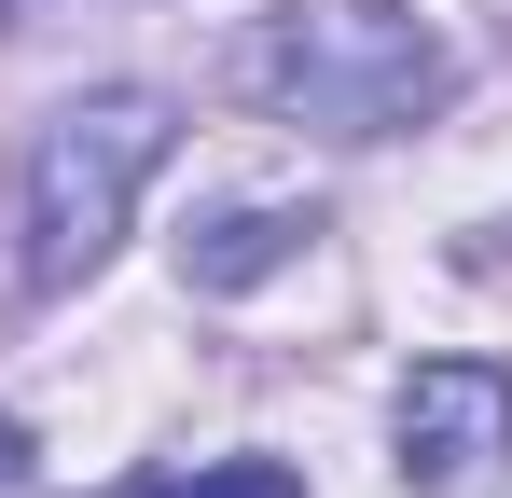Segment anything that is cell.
<instances>
[{
	"label": "cell",
	"mask_w": 512,
	"mask_h": 498,
	"mask_svg": "<svg viewBox=\"0 0 512 498\" xmlns=\"http://www.w3.org/2000/svg\"><path fill=\"white\" fill-rule=\"evenodd\" d=\"M167 139H180V111L153 83H97L70 111H42L28 153H14V194H0V291L14 305L84 291L125 236V208H139V180L167 166Z\"/></svg>",
	"instance_id": "obj_1"
},
{
	"label": "cell",
	"mask_w": 512,
	"mask_h": 498,
	"mask_svg": "<svg viewBox=\"0 0 512 498\" xmlns=\"http://www.w3.org/2000/svg\"><path fill=\"white\" fill-rule=\"evenodd\" d=\"M250 97L277 125H319V139H402L457 97V56L402 0H291L250 42Z\"/></svg>",
	"instance_id": "obj_2"
},
{
	"label": "cell",
	"mask_w": 512,
	"mask_h": 498,
	"mask_svg": "<svg viewBox=\"0 0 512 498\" xmlns=\"http://www.w3.org/2000/svg\"><path fill=\"white\" fill-rule=\"evenodd\" d=\"M388 429H402V485L457 498V485H485V471L512 457V374L499 360H416Z\"/></svg>",
	"instance_id": "obj_3"
},
{
	"label": "cell",
	"mask_w": 512,
	"mask_h": 498,
	"mask_svg": "<svg viewBox=\"0 0 512 498\" xmlns=\"http://www.w3.org/2000/svg\"><path fill=\"white\" fill-rule=\"evenodd\" d=\"M305 236H319L305 208H208V222L180 236V277H194V291H250V277H277Z\"/></svg>",
	"instance_id": "obj_4"
},
{
	"label": "cell",
	"mask_w": 512,
	"mask_h": 498,
	"mask_svg": "<svg viewBox=\"0 0 512 498\" xmlns=\"http://www.w3.org/2000/svg\"><path fill=\"white\" fill-rule=\"evenodd\" d=\"M111 498H305V471L291 457H194V471H139Z\"/></svg>",
	"instance_id": "obj_5"
},
{
	"label": "cell",
	"mask_w": 512,
	"mask_h": 498,
	"mask_svg": "<svg viewBox=\"0 0 512 498\" xmlns=\"http://www.w3.org/2000/svg\"><path fill=\"white\" fill-rule=\"evenodd\" d=\"M14 471H28V429H14V415H0V485H14Z\"/></svg>",
	"instance_id": "obj_6"
},
{
	"label": "cell",
	"mask_w": 512,
	"mask_h": 498,
	"mask_svg": "<svg viewBox=\"0 0 512 498\" xmlns=\"http://www.w3.org/2000/svg\"><path fill=\"white\" fill-rule=\"evenodd\" d=\"M0 28H14V0H0Z\"/></svg>",
	"instance_id": "obj_7"
}]
</instances>
